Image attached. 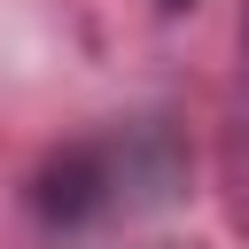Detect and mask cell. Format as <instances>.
Here are the masks:
<instances>
[{
	"mask_svg": "<svg viewBox=\"0 0 249 249\" xmlns=\"http://www.w3.org/2000/svg\"><path fill=\"white\" fill-rule=\"evenodd\" d=\"M171 8H179V0H171Z\"/></svg>",
	"mask_w": 249,
	"mask_h": 249,
	"instance_id": "obj_1",
	"label": "cell"
}]
</instances>
